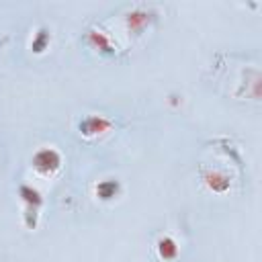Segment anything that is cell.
<instances>
[{"label":"cell","mask_w":262,"mask_h":262,"mask_svg":"<svg viewBox=\"0 0 262 262\" xmlns=\"http://www.w3.org/2000/svg\"><path fill=\"white\" fill-rule=\"evenodd\" d=\"M33 168L43 174V176H51L61 168V156L57 149L53 147H43L33 156Z\"/></svg>","instance_id":"1"},{"label":"cell","mask_w":262,"mask_h":262,"mask_svg":"<svg viewBox=\"0 0 262 262\" xmlns=\"http://www.w3.org/2000/svg\"><path fill=\"white\" fill-rule=\"evenodd\" d=\"M18 194H20V199H23L25 205H27V209H25V223H27V227L35 229V225H37V211H39V207H41V203H43L41 192H39L37 188H33V186L23 184V186L18 188Z\"/></svg>","instance_id":"2"},{"label":"cell","mask_w":262,"mask_h":262,"mask_svg":"<svg viewBox=\"0 0 262 262\" xmlns=\"http://www.w3.org/2000/svg\"><path fill=\"white\" fill-rule=\"evenodd\" d=\"M154 18H156V12H154L151 8H145V6L133 8V10L127 14V18H125V25H127L129 35H133V37L141 35V33L149 27V23H151Z\"/></svg>","instance_id":"3"},{"label":"cell","mask_w":262,"mask_h":262,"mask_svg":"<svg viewBox=\"0 0 262 262\" xmlns=\"http://www.w3.org/2000/svg\"><path fill=\"white\" fill-rule=\"evenodd\" d=\"M111 127H113V121L106 119V117H102V115H88V117H84V119L78 123V131H80L84 137L102 135V133H106Z\"/></svg>","instance_id":"4"},{"label":"cell","mask_w":262,"mask_h":262,"mask_svg":"<svg viewBox=\"0 0 262 262\" xmlns=\"http://www.w3.org/2000/svg\"><path fill=\"white\" fill-rule=\"evenodd\" d=\"M86 41L90 43V47L92 49H96L98 53H102V55H115V45H113V41L100 31V29H90L88 33H86Z\"/></svg>","instance_id":"5"},{"label":"cell","mask_w":262,"mask_h":262,"mask_svg":"<svg viewBox=\"0 0 262 262\" xmlns=\"http://www.w3.org/2000/svg\"><path fill=\"white\" fill-rule=\"evenodd\" d=\"M203 180H205V184L213 192H225L229 188V184H231L229 176L225 172H221V170H207V172H203Z\"/></svg>","instance_id":"6"},{"label":"cell","mask_w":262,"mask_h":262,"mask_svg":"<svg viewBox=\"0 0 262 262\" xmlns=\"http://www.w3.org/2000/svg\"><path fill=\"white\" fill-rule=\"evenodd\" d=\"M156 250H158V256L162 260H174L178 256V244L174 242V237L170 235H162L158 242H156Z\"/></svg>","instance_id":"7"},{"label":"cell","mask_w":262,"mask_h":262,"mask_svg":"<svg viewBox=\"0 0 262 262\" xmlns=\"http://www.w3.org/2000/svg\"><path fill=\"white\" fill-rule=\"evenodd\" d=\"M119 190H121V184H119V180H113V178L98 182L96 188H94V192H96V196H98L100 201H111V199H115V196L119 194Z\"/></svg>","instance_id":"8"},{"label":"cell","mask_w":262,"mask_h":262,"mask_svg":"<svg viewBox=\"0 0 262 262\" xmlns=\"http://www.w3.org/2000/svg\"><path fill=\"white\" fill-rule=\"evenodd\" d=\"M49 39H51L49 31H47V29H39V31L35 33L33 41H31V49H33L35 53H43V51L47 49V45H49Z\"/></svg>","instance_id":"9"}]
</instances>
